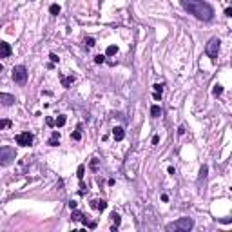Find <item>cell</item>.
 Here are the masks:
<instances>
[{
    "label": "cell",
    "instance_id": "cell-15",
    "mask_svg": "<svg viewBox=\"0 0 232 232\" xmlns=\"http://www.w3.org/2000/svg\"><path fill=\"white\" fill-rule=\"evenodd\" d=\"M116 53H118V47H116V45H109L107 51H105L107 56H113V54H116Z\"/></svg>",
    "mask_w": 232,
    "mask_h": 232
},
{
    "label": "cell",
    "instance_id": "cell-5",
    "mask_svg": "<svg viewBox=\"0 0 232 232\" xmlns=\"http://www.w3.org/2000/svg\"><path fill=\"white\" fill-rule=\"evenodd\" d=\"M13 80H15L16 84H26V80H27V71H26L24 65L13 67Z\"/></svg>",
    "mask_w": 232,
    "mask_h": 232
},
{
    "label": "cell",
    "instance_id": "cell-4",
    "mask_svg": "<svg viewBox=\"0 0 232 232\" xmlns=\"http://www.w3.org/2000/svg\"><path fill=\"white\" fill-rule=\"evenodd\" d=\"M218 53H220V40L218 38H211V42L207 44V54L211 56L212 62L218 60Z\"/></svg>",
    "mask_w": 232,
    "mask_h": 232
},
{
    "label": "cell",
    "instance_id": "cell-8",
    "mask_svg": "<svg viewBox=\"0 0 232 232\" xmlns=\"http://www.w3.org/2000/svg\"><path fill=\"white\" fill-rule=\"evenodd\" d=\"M0 102H2L4 105H13V104H15V96L7 95V93H0Z\"/></svg>",
    "mask_w": 232,
    "mask_h": 232
},
{
    "label": "cell",
    "instance_id": "cell-27",
    "mask_svg": "<svg viewBox=\"0 0 232 232\" xmlns=\"http://www.w3.org/2000/svg\"><path fill=\"white\" fill-rule=\"evenodd\" d=\"M45 123H47L49 127H53L54 125V120H53V118H47V120H45Z\"/></svg>",
    "mask_w": 232,
    "mask_h": 232
},
{
    "label": "cell",
    "instance_id": "cell-13",
    "mask_svg": "<svg viewBox=\"0 0 232 232\" xmlns=\"http://www.w3.org/2000/svg\"><path fill=\"white\" fill-rule=\"evenodd\" d=\"M65 122H67V118H65L63 114H60L56 120H54V125H56V127H63V125H65Z\"/></svg>",
    "mask_w": 232,
    "mask_h": 232
},
{
    "label": "cell",
    "instance_id": "cell-21",
    "mask_svg": "<svg viewBox=\"0 0 232 232\" xmlns=\"http://www.w3.org/2000/svg\"><path fill=\"white\" fill-rule=\"evenodd\" d=\"M104 60H105V56H104V54H96V56H95V62L96 63H104Z\"/></svg>",
    "mask_w": 232,
    "mask_h": 232
},
{
    "label": "cell",
    "instance_id": "cell-3",
    "mask_svg": "<svg viewBox=\"0 0 232 232\" xmlns=\"http://www.w3.org/2000/svg\"><path fill=\"white\" fill-rule=\"evenodd\" d=\"M192 225H194V221L190 220V218H181V220H178L176 223H172V225H167V230H190L192 229Z\"/></svg>",
    "mask_w": 232,
    "mask_h": 232
},
{
    "label": "cell",
    "instance_id": "cell-7",
    "mask_svg": "<svg viewBox=\"0 0 232 232\" xmlns=\"http://www.w3.org/2000/svg\"><path fill=\"white\" fill-rule=\"evenodd\" d=\"M11 53H13V49H11V45H9V44L0 42V58H7V56H9Z\"/></svg>",
    "mask_w": 232,
    "mask_h": 232
},
{
    "label": "cell",
    "instance_id": "cell-18",
    "mask_svg": "<svg viewBox=\"0 0 232 232\" xmlns=\"http://www.w3.org/2000/svg\"><path fill=\"white\" fill-rule=\"evenodd\" d=\"M212 93H214V96H220V95L223 93V87H221L220 84H216V85H214V91H212Z\"/></svg>",
    "mask_w": 232,
    "mask_h": 232
},
{
    "label": "cell",
    "instance_id": "cell-24",
    "mask_svg": "<svg viewBox=\"0 0 232 232\" xmlns=\"http://www.w3.org/2000/svg\"><path fill=\"white\" fill-rule=\"evenodd\" d=\"M49 58H51V62H53V63H56L58 60H60V58H58V56H56L54 53H51V54H49Z\"/></svg>",
    "mask_w": 232,
    "mask_h": 232
},
{
    "label": "cell",
    "instance_id": "cell-29",
    "mask_svg": "<svg viewBox=\"0 0 232 232\" xmlns=\"http://www.w3.org/2000/svg\"><path fill=\"white\" fill-rule=\"evenodd\" d=\"M69 207H71V211H74V209H76V201H71V203H69Z\"/></svg>",
    "mask_w": 232,
    "mask_h": 232
},
{
    "label": "cell",
    "instance_id": "cell-30",
    "mask_svg": "<svg viewBox=\"0 0 232 232\" xmlns=\"http://www.w3.org/2000/svg\"><path fill=\"white\" fill-rule=\"evenodd\" d=\"M2 69H4V67H2V63H0V71H2Z\"/></svg>",
    "mask_w": 232,
    "mask_h": 232
},
{
    "label": "cell",
    "instance_id": "cell-16",
    "mask_svg": "<svg viewBox=\"0 0 232 232\" xmlns=\"http://www.w3.org/2000/svg\"><path fill=\"white\" fill-rule=\"evenodd\" d=\"M11 125H13L11 120H0V131H2V129H9Z\"/></svg>",
    "mask_w": 232,
    "mask_h": 232
},
{
    "label": "cell",
    "instance_id": "cell-22",
    "mask_svg": "<svg viewBox=\"0 0 232 232\" xmlns=\"http://www.w3.org/2000/svg\"><path fill=\"white\" fill-rule=\"evenodd\" d=\"M161 91H163V85H161V84H156V85H154V93L161 95Z\"/></svg>",
    "mask_w": 232,
    "mask_h": 232
},
{
    "label": "cell",
    "instance_id": "cell-17",
    "mask_svg": "<svg viewBox=\"0 0 232 232\" xmlns=\"http://www.w3.org/2000/svg\"><path fill=\"white\" fill-rule=\"evenodd\" d=\"M49 13H51V15H58V13H60V6H58V4H53V6L49 7Z\"/></svg>",
    "mask_w": 232,
    "mask_h": 232
},
{
    "label": "cell",
    "instance_id": "cell-26",
    "mask_svg": "<svg viewBox=\"0 0 232 232\" xmlns=\"http://www.w3.org/2000/svg\"><path fill=\"white\" fill-rule=\"evenodd\" d=\"M82 138V134H80V131H76V132H73V140H80Z\"/></svg>",
    "mask_w": 232,
    "mask_h": 232
},
{
    "label": "cell",
    "instance_id": "cell-1",
    "mask_svg": "<svg viewBox=\"0 0 232 232\" xmlns=\"http://www.w3.org/2000/svg\"><path fill=\"white\" fill-rule=\"evenodd\" d=\"M181 6L185 7V11H189L190 15H194L198 20L209 22L214 16V9L207 2H203V0H181Z\"/></svg>",
    "mask_w": 232,
    "mask_h": 232
},
{
    "label": "cell",
    "instance_id": "cell-10",
    "mask_svg": "<svg viewBox=\"0 0 232 232\" xmlns=\"http://www.w3.org/2000/svg\"><path fill=\"white\" fill-rule=\"evenodd\" d=\"M113 136H114L116 142L123 140V138H125V131H123V127H114V129H113Z\"/></svg>",
    "mask_w": 232,
    "mask_h": 232
},
{
    "label": "cell",
    "instance_id": "cell-9",
    "mask_svg": "<svg viewBox=\"0 0 232 232\" xmlns=\"http://www.w3.org/2000/svg\"><path fill=\"white\" fill-rule=\"evenodd\" d=\"M91 207H93V209H98V211H105L107 201L105 200H93L91 201Z\"/></svg>",
    "mask_w": 232,
    "mask_h": 232
},
{
    "label": "cell",
    "instance_id": "cell-12",
    "mask_svg": "<svg viewBox=\"0 0 232 232\" xmlns=\"http://www.w3.org/2000/svg\"><path fill=\"white\" fill-rule=\"evenodd\" d=\"M151 114H152V118H160V116H161V107H160V105H152V107H151Z\"/></svg>",
    "mask_w": 232,
    "mask_h": 232
},
{
    "label": "cell",
    "instance_id": "cell-2",
    "mask_svg": "<svg viewBox=\"0 0 232 232\" xmlns=\"http://www.w3.org/2000/svg\"><path fill=\"white\" fill-rule=\"evenodd\" d=\"M16 158V152H15V149L9 147V145H4V147H0V165H9L13 160Z\"/></svg>",
    "mask_w": 232,
    "mask_h": 232
},
{
    "label": "cell",
    "instance_id": "cell-25",
    "mask_svg": "<svg viewBox=\"0 0 232 232\" xmlns=\"http://www.w3.org/2000/svg\"><path fill=\"white\" fill-rule=\"evenodd\" d=\"M85 45H87V47H93V45H95V40H93V38H87V40H85Z\"/></svg>",
    "mask_w": 232,
    "mask_h": 232
},
{
    "label": "cell",
    "instance_id": "cell-19",
    "mask_svg": "<svg viewBox=\"0 0 232 232\" xmlns=\"http://www.w3.org/2000/svg\"><path fill=\"white\" fill-rule=\"evenodd\" d=\"M82 218H84V216H82L80 212L74 209V212H73V221H78V220H82Z\"/></svg>",
    "mask_w": 232,
    "mask_h": 232
},
{
    "label": "cell",
    "instance_id": "cell-11",
    "mask_svg": "<svg viewBox=\"0 0 232 232\" xmlns=\"http://www.w3.org/2000/svg\"><path fill=\"white\" fill-rule=\"evenodd\" d=\"M60 143V132L58 131H53V134H51V138H49V145H58Z\"/></svg>",
    "mask_w": 232,
    "mask_h": 232
},
{
    "label": "cell",
    "instance_id": "cell-20",
    "mask_svg": "<svg viewBox=\"0 0 232 232\" xmlns=\"http://www.w3.org/2000/svg\"><path fill=\"white\" fill-rule=\"evenodd\" d=\"M111 218H113V223H114L116 227H118V225H120V221H122V220H120V216H118V214H116V212H114V214H113Z\"/></svg>",
    "mask_w": 232,
    "mask_h": 232
},
{
    "label": "cell",
    "instance_id": "cell-28",
    "mask_svg": "<svg viewBox=\"0 0 232 232\" xmlns=\"http://www.w3.org/2000/svg\"><path fill=\"white\" fill-rule=\"evenodd\" d=\"M225 15H227V16H232V9H230V7H227V9H225Z\"/></svg>",
    "mask_w": 232,
    "mask_h": 232
},
{
    "label": "cell",
    "instance_id": "cell-14",
    "mask_svg": "<svg viewBox=\"0 0 232 232\" xmlns=\"http://www.w3.org/2000/svg\"><path fill=\"white\" fill-rule=\"evenodd\" d=\"M73 82H74V76H65V78L62 80V85H63V87H69Z\"/></svg>",
    "mask_w": 232,
    "mask_h": 232
},
{
    "label": "cell",
    "instance_id": "cell-23",
    "mask_svg": "<svg viewBox=\"0 0 232 232\" xmlns=\"http://www.w3.org/2000/svg\"><path fill=\"white\" fill-rule=\"evenodd\" d=\"M207 172H209V169H207V167H201L200 176H201V178H205V176H207Z\"/></svg>",
    "mask_w": 232,
    "mask_h": 232
},
{
    "label": "cell",
    "instance_id": "cell-6",
    "mask_svg": "<svg viewBox=\"0 0 232 232\" xmlns=\"http://www.w3.org/2000/svg\"><path fill=\"white\" fill-rule=\"evenodd\" d=\"M16 143L22 145V147H29L33 143V134L31 132H20V134L16 136Z\"/></svg>",
    "mask_w": 232,
    "mask_h": 232
}]
</instances>
